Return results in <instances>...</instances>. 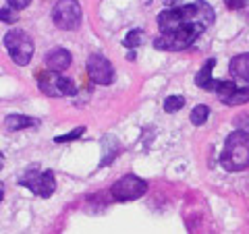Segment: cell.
<instances>
[{
    "instance_id": "cell-1",
    "label": "cell",
    "mask_w": 249,
    "mask_h": 234,
    "mask_svg": "<svg viewBox=\"0 0 249 234\" xmlns=\"http://www.w3.org/2000/svg\"><path fill=\"white\" fill-rule=\"evenodd\" d=\"M214 23V9L204 0L173 6L158 15L160 35L154 40L156 50L177 52L197 42V37Z\"/></svg>"
},
{
    "instance_id": "cell-2",
    "label": "cell",
    "mask_w": 249,
    "mask_h": 234,
    "mask_svg": "<svg viewBox=\"0 0 249 234\" xmlns=\"http://www.w3.org/2000/svg\"><path fill=\"white\" fill-rule=\"evenodd\" d=\"M220 164L229 172H241V170L249 168V133L239 129L231 133L224 141Z\"/></svg>"
},
{
    "instance_id": "cell-3",
    "label": "cell",
    "mask_w": 249,
    "mask_h": 234,
    "mask_svg": "<svg viewBox=\"0 0 249 234\" xmlns=\"http://www.w3.org/2000/svg\"><path fill=\"white\" fill-rule=\"evenodd\" d=\"M4 46L11 54V58L19 67L29 65L31 56H34V42H31V37L23 29H11L4 35Z\"/></svg>"
},
{
    "instance_id": "cell-4",
    "label": "cell",
    "mask_w": 249,
    "mask_h": 234,
    "mask_svg": "<svg viewBox=\"0 0 249 234\" xmlns=\"http://www.w3.org/2000/svg\"><path fill=\"white\" fill-rule=\"evenodd\" d=\"M52 21L62 31H75L81 25V4L77 0H58L52 9Z\"/></svg>"
},
{
    "instance_id": "cell-5",
    "label": "cell",
    "mask_w": 249,
    "mask_h": 234,
    "mask_svg": "<svg viewBox=\"0 0 249 234\" xmlns=\"http://www.w3.org/2000/svg\"><path fill=\"white\" fill-rule=\"evenodd\" d=\"M37 87H40L42 93L50 98H62V96H75L77 87L71 79L62 77L56 71H46L37 77Z\"/></svg>"
},
{
    "instance_id": "cell-6",
    "label": "cell",
    "mask_w": 249,
    "mask_h": 234,
    "mask_svg": "<svg viewBox=\"0 0 249 234\" xmlns=\"http://www.w3.org/2000/svg\"><path fill=\"white\" fill-rule=\"evenodd\" d=\"M21 184L37 195V197H50L56 191V178L50 170H37V168H29L25 174L21 176Z\"/></svg>"
},
{
    "instance_id": "cell-7",
    "label": "cell",
    "mask_w": 249,
    "mask_h": 234,
    "mask_svg": "<svg viewBox=\"0 0 249 234\" xmlns=\"http://www.w3.org/2000/svg\"><path fill=\"white\" fill-rule=\"evenodd\" d=\"M147 191V183L143 181V178L139 176H133V174H127L119 178L114 184H112V197L116 201H133V199H139L142 195H145Z\"/></svg>"
},
{
    "instance_id": "cell-8",
    "label": "cell",
    "mask_w": 249,
    "mask_h": 234,
    "mask_svg": "<svg viewBox=\"0 0 249 234\" xmlns=\"http://www.w3.org/2000/svg\"><path fill=\"white\" fill-rule=\"evenodd\" d=\"M88 75H89V79L98 85H112L114 83L112 62L104 56H100V54H91L88 58Z\"/></svg>"
},
{
    "instance_id": "cell-9",
    "label": "cell",
    "mask_w": 249,
    "mask_h": 234,
    "mask_svg": "<svg viewBox=\"0 0 249 234\" xmlns=\"http://www.w3.org/2000/svg\"><path fill=\"white\" fill-rule=\"evenodd\" d=\"M71 52L65 50V48H54L48 56H46V67L48 71H56V73H62L71 67Z\"/></svg>"
},
{
    "instance_id": "cell-10",
    "label": "cell",
    "mask_w": 249,
    "mask_h": 234,
    "mask_svg": "<svg viewBox=\"0 0 249 234\" xmlns=\"http://www.w3.org/2000/svg\"><path fill=\"white\" fill-rule=\"evenodd\" d=\"M214 67H216V60L214 58H210L204 62V67H201V71L196 75V85L199 89H206V91H214L216 89V85L218 81L212 79V71H214Z\"/></svg>"
},
{
    "instance_id": "cell-11",
    "label": "cell",
    "mask_w": 249,
    "mask_h": 234,
    "mask_svg": "<svg viewBox=\"0 0 249 234\" xmlns=\"http://www.w3.org/2000/svg\"><path fill=\"white\" fill-rule=\"evenodd\" d=\"M231 75L235 77V79H241L249 83V54H239L231 60V67H229Z\"/></svg>"
},
{
    "instance_id": "cell-12",
    "label": "cell",
    "mask_w": 249,
    "mask_h": 234,
    "mask_svg": "<svg viewBox=\"0 0 249 234\" xmlns=\"http://www.w3.org/2000/svg\"><path fill=\"white\" fill-rule=\"evenodd\" d=\"M6 129L9 131H23V129H27V127H37L40 124V120H36V118H31V116H23V114H9L6 116Z\"/></svg>"
},
{
    "instance_id": "cell-13",
    "label": "cell",
    "mask_w": 249,
    "mask_h": 234,
    "mask_svg": "<svg viewBox=\"0 0 249 234\" xmlns=\"http://www.w3.org/2000/svg\"><path fill=\"white\" fill-rule=\"evenodd\" d=\"M249 102V85L247 87H235V91L224 100V106H241V104H247Z\"/></svg>"
},
{
    "instance_id": "cell-14",
    "label": "cell",
    "mask_w": 249,
    "mask_h": 234,
    "mask_svg": "<svg viewBox=\"0 0 249 234\" xmlns=\"http://www.w3.org/2000/svg\"><path fill=\"white\" fill-rule=\"evenodd\" d=\"M191 122L196 124V127H201V124H204L208 118H210V108L208 106H204V104H199V106H196L191 110Z\"/></svg>"
},
{
    "instance_id": "cell-15",
    "label": "cell",
    "mask_w": 249,
    "mask_h": 234,
    "mask_svg": "<svg viewBox=\"0 0 249 234\" xmlns=\"http://www.w3.org/2000/svg\"><path fill=\"white\" fill-rule=\"evenodd\" d=\"M183 106H185V98L183 96H168L164 100V110L166 112H177V110H181Z\"/></svg>"
},
{
    "instance_id": "cell-16",
    "label": "cell",
    "mask_w": 249,
    "mask_h": 234,
    "mask_svg": "<svg viewBox=\"0 0 249 234\" xmlns=\"http://www.w3.org/2000/svg\"><path fill=\"white\" fill-rule=\"evenodd\" d=\"M142 33L143 31L142 29H133V31H129V35L124 37V42H123V46L124 48H129V50H133V48H137L139 44H142Z\"/></svg>"
},
{
    "instance_id": "cell-17",
    "label": "cell",
    "mask_w": 249,
    "mask_h": 234,
    "mask_svg": "<svg viewBox=\"0 0 249 234\" xmlns=\"http://www.w3.org/2000/svg\"><path fill=\"white\" fill-rule=\"evenodd\" d=\"M83 133H85V127H77V129H73L71 133H67V135L56 137L54 141H56V143H69V141H75V139H79Z\"/></svg>"
},
{
    "instance_id": "cell-18",
    "label": "cell",
    "mask_w": 249,
    "mask_h": 234,
    "mask_svg": "<svg viewBox=\"0 0 249 234\" xmlns=\"http://www.w3.org/2000/svg\"><path fill=\"white\" fill-rule=\"evenodd\" d=\"M0 21L2 23H17L19 15H17V11H15L13 6H4V9H0Z\"/></svg>"
},
{
    "instance_id": "cell-19",
    "label": "cell",
    "mask_w": 249,
    "mask_h": 234,
    "mask_svg": "<svg viewBox=\"0 0 249 234\" xmlns=\"http://www.w3.org/2000/svg\"><path fill=\"white\" fill-rule=\"evenodd\" d=\"M235 127H237L239 131L249 133V112L239 114V116H237V118H235Z\"/></svg>"
},
{
    "instance_id": "cell-20",
    "label": "cell",
    "mask_w": 249,
    "mask_h": 234,
    "mask_svg": "<svg viewBox=\"0 0 249 234\" xmlns=\"http://www.w3.org/2000/svg\"><path fill=\"white\" fill-rule=\"evenodd\" d=\"M9 2V6H13L15 11H23V9H27L31 0H6Z\"/></svg>"
},
{
    "instance_id": "cell-21",
    "label": "cell",
    "mask_w": 249,
    "mask_h": 234,
    "mask_svg": "<svg viewBox=\"0 0 249 234\" xmlns=\"http://www.w3.org/2000/svg\"><path fill=\"white\" fill-rule=\"evenodd\" d=\"M224 4H227L231 11H239L247 4V0H224Z\"/></svg>"
},
{
    "instance_id": "cell-22",
    "label": "cell",
    "mask_w": 249,
    "mask_h": 234,
    "mask_svg": "<svg viewBox=\"0 0 249 234\" xmlns=\"http://www.w3.org/2000/svg\"><path fill=\"white\" fill-rule=\"evenodd\" d=\"M164 4H168V6H175V4H178V0H162Z\"/></svg>"
},
{
    "instance_id": "cell-23",
    "label": "cell",
    "mask_w": 249,
    "mask_h": 234,
    "mask_svg": "<svg viewBox=\"0 0 249 234\" xmlns=\"http://www.w3.org/2000/svg\"><path fill=\"white\" fill-rule=\"evenodd\" d=\"M2 199H4V184L0 183V201H2Z\"/></svg>"
},
{
    "instance_id": "cell-24",
    "label": "cell",
    "mask_w": 249,
    "mask_h": 234,
    "mask_svg": "<svg viewBox=\"0 0 249 234\" xmlns=\"http://www.w3.org/2000/svg\"><path fill=\"white\" fill-rule=\"evenodd\" d=\"M2 166H4V155L0 153V170H2Z\"/></svg>"
}]
</instances>
